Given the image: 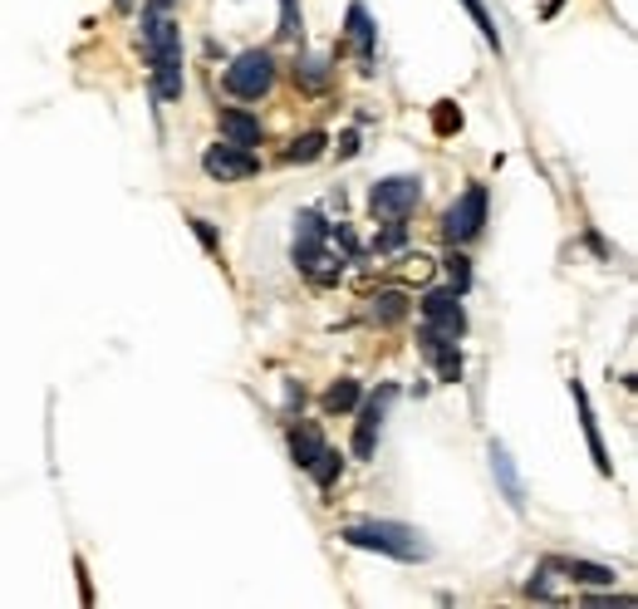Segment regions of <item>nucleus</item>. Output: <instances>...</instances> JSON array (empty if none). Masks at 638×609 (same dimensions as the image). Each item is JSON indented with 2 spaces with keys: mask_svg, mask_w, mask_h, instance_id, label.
I'll return each instance as SVG.
<instances>
[{
  "mask_svg": "<svg viewBox=\"0 0 638 609\" xmlns=\"http://www.w3.org/2000/svg\"><path fill=\"white\" fill-rule=\"evenodd\" d=\"M143 55L153 69V98L157 104H177L186 88L182 74V25L172 20V10L143 5Z\"/></svg>",
  "mask_w": 638,
  "mask_h": 609,
  "instance_id": "1",
  "label": "nucleus"
},
{
  "mask_svg": "<svg viewBox=\"0 0 638 609\" xmlns=\"http://www.w3.org/2000/svg\"><path fill=\"white\" fill-rule=\"evenodd\" d=\"M339 540L353 550H378V556L402 560V565H418V560L432 556L422 530L408 526V521H349V526L339 530Z\"/></svg>",
  "mask_w": 638,
  "mask_h": 609,
  "instance_id": "2",
  "label": "nucleus"
},
{
  "mask_svg": "<svg viewBox=\"0 0 638 609\" xmlns=\"http://www.w3.org/2000/svg\"><path fill=\"white\" fill-rule=\"evenodd\" d=\"M422 310V354L442 349V344H461V334H467V304H461V295L452 290V285H442V290H428L418 300Z\"/></svg>",
  "mask_w": 638,
  "mask_h": 609,
  "instance_id": "3",
  "label": "nucleus"
},
{
  "mask_svg": "<svg viewBox=\"0 0 638 609\" xmlns=\"http://www.w3.org/2000/svg\"><path fill=\"white\" fill-rule=\"evenodd\" d=\"M398 403V383H378L373 393H363L359 403H353V457L369 462L373 447H378V432H383V418H388V408Z\"/></svg>",
  "mask_w": 638,
  "mask_h": 609,
  "instance_id": "4",
  "label": "nucleus"
},
{
  "mask_svg": "<svg viewBox=\"0 0 638 609\" xmlns=\"http://www.w3.org/2000/svg\"><path fill=\"white\" fill-rule=\"evenodd\" d=\"M275 88V59H270V49H241V55L226 64V94H236V98H265Z\"/></svg>",
  "mask_w": 638,
  "mask_h": 609,
  "instance_id": "5",
  "label": "nucleus"
},
{
  "mask_svg": "<svg viewBox=\"0 0 638 609\" xmlns=\"http://www.w3.org/2000/svg\"><path fill=\"white\" fill-rule=\"evenodd\" d=\"M486 206H491L486 187H481V182H471L467 192H461L457 202H452L447 212H442V236H447L452 246L477 241V236H481V226H486Z\"/></svg>",
  "mask_w": 638,
  "mask_h": 609,
  "instance_id": "6",
  "label": "nucleus"
},
{
  "mask_svg": "<svg viewBox=\"0 0 638 609\" xmlns=\"http://www.w3.org/2000/svg\"><path fill=\"white\" fill-rule=\"evenodd\" d=\"M422 202V177L418 172H393L383 182H373L369 192V212L373 222H388V216H412Z\"/></svg>",
  "mask_w": 638,
  "mask_h": 609,
  "instance_id": "7",
  "label": "nucleus"
},
{
  "mask_svg": "<svg viewBox=\"0 0 638 609\" xmlns=\"http://www.w3.org/2000/svg\"><path fill=\"white\" fill-rule=\"evenodd\" d=\"M202 172L212 177V182H245V177L261 172V157H255V147H236V143H212L202 153Z\"/></svg>",
  "mask_w": 638,
  "mask_h": 609,
  "instance_id": "8",
  "label": "nucleus"
},
{
  "mask_svg": "<svg viewBox=\"0 0 638 609\" xmlns=\"http://www.w3.org/2000/svg\"><path fill=\"white\" fill-rule=\"evenodd\" d=\"M329 251V222L320 212H294V231H290V261L300 275L314 271V261Z\"/></svg>",
  "mask_w": 638,
  "mask_h": 609,
  "instance_id": "9",
  "label": "nucleus"
},
{
  "mask_svg": "<svg viewBox=\"0 0 638 609\" xmlns=\"http://www.w3.org/2000/svg\"><path fill=\"white\" fill-rule=\"evenodd\" d=\"M344 35H349L353 49H359L363 74H373V64H378V25H373L363 0H349V10H344Z\"/></svg>",
  "mask_w": 638,
  "mask_h": 609,
  "instance_id": "10",
  "label": "nucleus"
},
{
  "mask_svg": "<svg viewBox=\"0 0 638 609\" xmlns=\"http://www.w3.org/2000/svg\"><path fill=\"white\" fill-rule=\"evenodd\" d=\"M569 398H575V408H579V428H585L589 457H594L599 477H614V462H609V447H604V438H599V418H594V408H589V393H585V383H579V373L569 379Z\"/></svg>",
  "mask_w": 638,
  "mask_h": 609,
  "instance_id": "11",
  "label": "nucleus"
},
{
  "mask_svg": "<svg viewBox=\"0 0 638 609\" xmlns=\"http://www.w3.org/2000/svg\"><path fill=\"white\" fill-rule=\"evenodd\" d=\"M486 457H491V477H496V487H501V497H506V506H510V511H526V481H520V471H516V462H510L506 442H491Z\"/></svg>",
  "mask_w": 638,
  "mask_h": 609,
  "instance_id": "12",
  "label": "nucleus"
},
{
  "mask_svg": "<svg viewBox=\"0 0 638 609\" xmlns=\"http://www.w3.org/2000/svg\"><path fill=\"white\" fill-rule=\"evenodd\" d=\"M216 123H221V138L236 147H261L265 143V123L255 114H245V108H216Z\"/></svg>",
  "mask_w": 638,
  "mask_h": 609,
  "instance_id": "13",
  "label": "nucleus"
},
{
  "mask_svg": "<svg viewBox=\"0 0 638 609\" xmlns=\"http://www.w3.org/2000/svg\"><path fill=\"white\" fill-rule=\"evenodd\" d=\"M320 447H324V432L314 428V422H294V428H290V462H294V467L304 471L314 457H320Z\"/></svg>",
  "mask_w": 638,
  "mask_h": 609,
  "instance_id": "14",
  "label": "nucleus"
},
{
  "mask_svg": "<svg viewBox=\"0 0 638 609\" xmlns=\"http://www.w3.org/2000/svg\"><path fill=\"white\" fill-rule=\"evenodd\" d=\"M408 310H412V300H408L402 290H378V295H369V320H373V324H398Z\"/></svg>",
  "mask_w": 638,
  "mask_h": 609,
  "instance_id": "15",
  "label": "nucleus"
},
{
  "mask_svg": "<svg viewBox=\"0 0 638 609\" xmlns=\"http://www.w3.org/2000/svg\"><path fill=\"white\" fill-rule=\"evenodd\" d=\"M550 570H565L575 585H614V565H594V560H550Z\"/></svg>",
  "mask_w": 638,
  "mask_h": 609,
  "instance_id": "16",
  "label": "nucleus"
},
{
  "mask_svg": "<svg viewBox=\"0 0 638 609\" xmlns=\"http://www.w3.org/2000/svg\"><path fill=\"white\" fill-rule=\"evenodd\" d=\"M363 398V389L353 379H334L329 389H324V398H320V408L329 413V418H344V413H353V403Z\"/></svg>",
  "mask_w": 638,
  "mask_h": 609,
  "instance_id": "17",
  "label": "nucleus"
},
{
  "mask_svg": "<svg viewBox=\"0 0 638 609\" xmlns=\"http://www.w3.org/2000/svg\"><path fill=\"white\" fill-rule=\"evenodd\" d=\"M304 471H310V477H314V487H320V491H334V481L344 477V452L324 442V447H320V457H314Z\"/></svg>",
  "mask_w": 638,
  "mask_h": 609,
  "instance_id": "18",
  "label": "nucleus"
},
{
  "mask_svg": "<svg viewBox=\"0 0 638 609\" xmlns=\"http://www.w3.org/2000/svg\"><path fill=\"white\" fill-rule=\"evenodd\" d=\"M329 153V133L324 128H310V133H300L290 147H285V163H314V157Z\"/></svg>",
  "mask_w": 638,
  "mask_h": 609,
  "instance_id": "19",
  "label": "nucleus"
},
{
  "mask_svg": "<svg viewBox=\"0 0 638 609\" xmlns=\"http://www.w3.org/2000/svg\"><path fill=\"white\" fill-rule=\"evenodd\" d=\"M324 79H329V59L324 55H300L294 59V84L300 88H324Z\"/></svg>",
  "mask_w": 638,
  "mask_h": 609,
  "instance_id": "20",
  "label": "nucleus"
},
{
  "mask_svg": "<svg viewBox=\"0 0 638 609\" xmlns=\"http://www.w3.org/2000/svg\"><path fill=\"white\" fill-rule=\"evenodd\" d=\"M461 10H467V15H471V25L481 29V39H486V45L501 55V29H496V20H491V10L481 5V0H461Z\"/></svg>",
  "mask_w": 638,
  "mask_h": 609,
  "instance_id": "21",
  "label": "nucleus"
},
{
  "mask_svg": "<svg viewBox=\"0 0 638 609\" xmlns=\"http://www.w3.org/2000/svg\"><path fill=\"white\" fill-rule=\"evenodd\" d=\"M280 39L304 45V10H300V0H280Z\"/></svg>",
  "mask_w": 638,
  "mask_h": 609,
  "instance_id": "22",
  "label": "nucleus"
},
{
  "mask_svg": "<svg viewBox=\"0 0 638 609\" xmlns=\"http://www.w3.org/2000/svg\"><path fill=\"white\" fill-rule=\"evenodd\" d=\"M442 265H447L452 290H457V295H467V290H471V261H467V255H461V251H452Z\"/></svg>",
  "mask_w": 638,
  "mask_h": 609,
  "instance_id": "23",
  "label": "nucleus"
},
{
  "mask_svg": "<svg viewBox=\"0 0 638 609\" xmlns=\"http://www.w3.org/2000/svg\"><path fill=\"white\" fill-rule=\"evenodd\" d=\"M526 595H535V599H550V565H540L535 575L526 580Z\"/></svg>",
  "mask_w": 638,
  "mask_h": 609,
  "instance_id": "24",
  "label": "nucleus"
},
{
  "mask_svg": "<svg viewBox=\"0 0 638 609\" xmlns=\"http://www.w3.org/2000/svg\"><path fill=\"white\" fill-rule=\"evenodd\" d=\"M192 231L202 236L206 251H221V241H216V231H212V222H206V216H192Z\"/></svg>",
  "mask_w": 638,
  "mask_h": 609,
  "instance_id": "25",
  "label": "nucleus"
},
{
  "mask_svg": "<svg viewBox=\"0 0 638 609\" xmlns=\"http://www.w3.org/2000/svg\"><path fill=\"white\" fill-rule=\"evenodd\" d=\"M452 128H461V114H457V104H442L437 108V133H452Z\"/></svg>",
  "mask_w": 638,
  "mask_h": 609,
  "instance_id": "26",
  "label": "nucleus"
},
{
  "mask_svg": "<svg viewBox=\"0 0 638 609\" xmlns=\"http://www.w3.org/2000/svg\"><path fill=\"white\" fill-rule=\"evenodd\" d=\"M353 153H359V133H353V128H349V133L339 138V157H353Z\"/></svg>",
  "mask_w": 638,
  "mask_h": 609,
  "instance_id": "27",
  "label": "nucleus"
},
{
  "mask_svg": "<svg viewBox=\"0 0 638 609\" xmlns=\"http://www.w3.org/2000/svg\"><path fill=\"white\" fill-rule=\"evenodd\" d=\"M143 5H157V10H172V5H182V0H143Z\"/></svg>",
  "mask_w": 638,
  "mask_h": 609,
  "instance_id": "28",
  "label": "nucleus"
},
{
  "mask_svg": "<svg viewBox=\"0 0 638 609\" xmlns=\"http://www.w3.org/2000/svg\"><path fill=\"white\" fill-rule=\"evenodd\" d=\"M113 5H118V10H123V15H128V10H133V0H113Z\"/></svg>",
  "mask_w": 638,
  "mask_h": 609,
  "instance_id": "29",
  "label": "nucleus"
}]
</instances>
